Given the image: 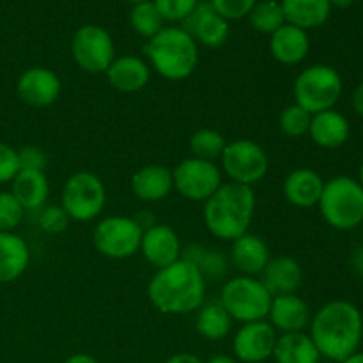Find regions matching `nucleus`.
Segmentation results:
<instances>
[{
  "mask_svg": "<svg viewBox=\"0 0 363 363\" xmlns=\"http://www.w3.org/2000/svg\"><path fill=\"white\" fill-rule=\"evenodd\" d=\"M208 280L191 262L181 257L167 268L156 269L147 284V298L152 307L167 315H188L206 301Z\"/></svg>",
  "mask_w": 363,
  "mask_h": 363,
  "instance_id": "1",
  "label": "nucleus"
},
{
  "mask_svg": "<svg viewBox=\"0 0 363 363\" xmlns=\"http://www.w3.org/2000/svg\"><path fill=\"white\" fill-rule=\"evenodd\" d=\"M308 335L323 358L340 363L360 347L362 312L351 301H328L312 315Z\"/></svg>",
  "mask_w": 363,
  "mask_h": 363,
  "instance_id": "2",
  "label": "nucleus"
},
{
  "mask_svg": "<svg viewBox=\"0 0 363 363\" xmlns=\"http://www.w3.org/2000/svg\"><path fill=\"white\" fill-rule=\"evenodd\" d=\"M255 206L257 199L254 188L236 183H223L204 202L202 218L206 229L211 236L233 243L240 236L250 233Z\"/></svg>",
  "mask_w": 363,
  "mask_h": 363,
  "instance_id": "3",
  "label": "nucleus"
},
{
  "mask_svg": "<svg viewBox=\"0 0 363 363\" xmlns=\"http://www.w3.org/2000/svg\"><path fill=\"white\" fill-rule=\"evenodd\" d=\"M147 64L170 82L186 80L199 66V45L183 27L167 25L145 45Z\"/></svg>",
  "mask_w": 363,
  "mask_h": 363,
  "instance_id": "4",
  "label": "nucleus"
},
{
  "mask_svg": "<svg viewBox=\"0 0 363 363\" xmlns=\"http://www.w3.org/2000/svg\"><path fill=\"white\" fill-rule=\"evenodd\" d=\"M318 208L325 222L333 229H357L363 222V186L353 177H332L325 181Z\"/></svg>",
  "mask_w": 363,
  "mask_h": 363,
  "instance_id": "5",
  "label": "nucleus"
},
{
  "mask_svg": "<svg viewBox=\"0 0 363 363\" xmlns=\"http://www.w3.org/2000/svg\"><path fill=\"white\" fill-rule=\"evenodd\" d=\"M272 300L273 296L259 277L238 275L223 284L218 301L229 312L234 323L247 325L268 319Z\"/></svg>",
  "mask_w": 363,
  "mask_h": 363,
  "instance_id": "6",
  "label": "nucleus"
},
{
  "mask_svg": "<svg viewBox=\"0 0 363 363\" xmlns=\"http://www.w3.org/2000/svg\"><path fill=\"white\" fill-rule=\"evenodd\" d=\"M294 103L308 113L332 110L342 96V77L326 64H314L301 71L293 85Z\"/></svg>",
  "mask_w": 363,
  "mask_h": 363,
  "instance_id": "7",
  "label": "nucleus"
},
{
  "mask_svg": "<svg viewBox=\"0 0 363 363\" xmlns=\"http://www.w3.org/2000/svg\"><path fill=\"white\" fill-rule=\"evenodd\" d=\"M60 206L73 222H92L106 206L105 183L89 170L71 174L62 186Z\"/></svg>",
  "mask_w": 363,
  "mask_h": 363,
  "instance_id": "8",
  "label": "nucleus"
},
{
  "mask_svg": "<svg viewBox=\"0 0 363 363\" xmlns=\"http://www.w3.org/2000/svg\"><path fill=\"white\" fill-rule=\"evenodd\" d=\"M144 227L131 216L113 215L99 220L92 233L94 248L106 259L123 261L140 252Z\"/></svg>",
  "mask_w": 363,
  "mask_h": 363,
  "instance_id": "9",
  "label": "nucleus"
},
{
  "mask_svg": "<svg viewBox=\"0 0 363 363\" xmlns=\"http://www.w3.org/2000/svg\"><path fill=\"white\" fill-rule=\"evenodd\" d=\"M220 169L223 176L229 177V183L243 184L254 188L261 183L269 170V160L264 149L254 140L238 138L227 142L222 156H220Z\"/></svg>",
  "mask_w": 363,
  "mask_h": 363,
  "instance_id": "10",
  "label": "nucleus"
},
{
  "mask_svg": "<svg viewBox=\"0 0 363 363\" xmlns=\"http://www.w3.org/2000/svg\"><path fill=\"white\" fill-rule=\"evenodd\" d=\"M71 55L82 71L91 74L106 73L116 59V45L106 28L99 25H82L71 39Z\"/></svg>",
  "mask_w": 363,
  "mask_h": 363,
  "instance_id": "11",
  "label": "nucleus"
},
{
  "mask_svg": "<svg viewBox=\"0 0 363 363\" xmlns=\"http://www.w3.org/2000/svg\"><path fill=\"white\" fill-rule=\"evenodd\" d=\"M174 190L183 199L204 204L223 184L222 169L215 162L201 158L183 160L172 169Z\"/></svg>",
  "mask_w": 363,
  "mask_h": 363,
  "instance_id": "12",
  "label": "nucleus"
},
{
  "mask_svg": "<svg viewBox=\"0 0 363 363\" xmlns=\"http://www.w3.org/2000/svg\"><path fill=\"white\" fill-rule=\"evenodd\" d=\"M277 337L266 319L241 325L233 337V357L240 363H264L273 357Z\"/></svg>",
  "mask_w": 363,
  "mask_h": 363,
  "instance_id": "13",
  "label": "nucleus"
},
{
  "mask_svg": "<svg viewBox=\"0 0 363 363\" xmlns=\"http://www.w3.org/2000/svg\"><path fill=\"white\" fill-rule=\"evenodd\" d=\"M62 82L59 74L45 66H32L20 74L16 82L18 98L28 106L45 108L59 99Z\"/></svg>",
  "mask_w": 363,
  "mask_h": 363,
  "instance_id": "14",
  "label": "nucleus"
},
{
  "mask_svg": "<svg viewBox=\"0 0 363 363\" xmlns=\"http://www.w3.org/2000/svg\"><path fill=\"white\" fill-rule=\"evenodd\" d=\"M140 254L152 268L162 269L183 257V247L172 227L167 223H152L142 234Z\"/></svg>",
  "mask_w": 363,
  "mask_h": 363,
  "instance_id": "15",
  "label": "nucleus"
},
{
  "mask_svg": "<svg viewBox=\"0 0 363 363\" xmlns=\"http://www.w3.org/2000/svg\"><path fill=\"white\" fill-rule=\"evenodd\" d=\"M183 23V28L194 41L206 48H220L229 39V21L220 16L209 2L199 4L197 9Z\"/></svg>",
  "mask_w": 363,
  "mask_h": 363,
  "instance_id": "16",
  "label": "nucleus"
},
{
  "mask_svg": "<svg viewBox=\"0 0 363 363\" xmlns=\"http://www.w3.org/2000/svg\"><path fill=\"white\" fill-rule=\"evenodd\" d=\"M266 321L279 333L307 332L312 321V312L307 301L298 294L273 296Z\"/></svg>",
  "mask_w": 363,
  "mask_h": 363,
  "instance_id": "17",
  "label": "nucleus"
},
{
  "mask_svg": "<svg viewBox=\"0 0 363 363\" xmlns=\"http://www.w3.org/2000/svg\"><path fill=\"white\" fill-rule=\"evenodd\" d=\"M272 259L269 247L261 236L247 233L230 243L229 264L240 275L259 277Z\"/></svg>",
  "mask_w": 363,
  "mask_h": 363,
  "instance_id": "18",
  "label": "nucleus"
},
{
  "mask_svg": "<svg viewBox=\"0 0 363 363\" xmlns=\"http://www.w3.org/2000/svg\"><path fill=\"white\" fill-rule=\"evenodd\" d=\"M151 71L147 60L137 55H121L113 59L105 74L110 87L124 94H135L147 87Z\"/></svg>",
  "mask_w": 363,
  "mask_h": 363,
  "instance_id": "19",
  "label": "nucleus"
},
{
  "mask_svg": "<svg viewBox=\"0 0 363 363\" xmlns=\"http://www.w3.org/2000/svg\"><path fill=\"white\" fill-rule=\"evenodd\" d=\"M259 280L264 284L272 296L296 294L303 282V269L300 262L291 255H277L269 259L266 268L259 275Z\"/></svg>",
  "mask_w": 363,
  "mask_h": 363,
  "instance_id": "20",
  "label": "nucleus"
},
{
  "mask_svg": "<svg viewBox=\"0 0 363 363\" xmlns=\"http://www.w3.org/2000/svg\"><path fill=\"white\" fill-rule=\"evenodd\" d=\"M131 191L138 201L149 204L165 201L174 191L172 170L160 163L142 167L131 177Z\"/></svg>",
  "mask_w": 363,
  "mask_h": 363,
  "instance_id": "21",
  "label": "nucleus"
},
{
  "mask_svg": "<svg viewBox=\"0 0 363 363\" xmlns=\"http://www.w3.org/2000/svg\"><path fill=\"white\" fill-rule=\"evenodd\" d=\"M269 52L273 59L284 66H296L303 62L311 52L308 32L291 23H284L269 35Z\"/></svg>",
  "mask_w": 363,
  "mask_h": 363,
  "instance_id": "22",
  "label": "nucleus"
},
{
  "mask_svg": "<svg viewBox=\"0 0 363 363\" xmlns=\"http://www.w3.org/2000/svg\"><path fill=\"white\" fill-rule=\"evenodd\" d=\"M325 179L315 170L300 167L289 172L284 179L282 191L286 201L294 208H314L321 199Z\"/></svg>",
  "mask_w": 363,
  "mask_h": 363,
  "instance_id": "23",
  "label": "nucleus"
},
{
  "mask_svg": "<svg viewBox=\"0 0 363 363\" xmlns=\"http://www.w3.org/2000/svg\"><path fill=\"white\" fill-rule=\"evenodd\" d=\"M351 126L350 121L337 112L335 108L325 110L312 116L311 128H308V137L312 138L315 145L323 149H337L342 147L350 140Z\"/></svg>",
  "mask_w": 363,
  "mask_h": 363,
  "instance_id": "24",
  "label": "nucleus"
},
{
  "mask_svg": "<svg viewBox=\"0 0 363 363\" xmlns=\"http://www.w3.org/2000/svg\"><path fill=\"white\" fill-rule=\"evenodd\" d=\"M9 191L23 206L25 211H39L45 208L50 197L48 177L43 170L20 169V172L11 181Z\"/></svg>",
  "mask_w": 363,
  "mask_h": 363,
  "instance_id": "25",
  "label": "nucleus"
},
{
  "mask_svg": "<svg viewBox=\"0 0 363 363\" xmlns=\"http://www.w3.org/2000/svg\"><path fill=\"white\" fill-rule=\"evenodd\" d=\"M30 250L16 233H0V284L20 279L28 268Z\"/></svg>",
  "mask_w": 363,
  "mask_h": 363,
  "instance_id": "26",
  "label": "nucleus"
},
{
  "mask_svg": "<svg viewBox=\"0 0 363 363\" xmlns=\"http://www.w3.org/2000/svg\"><path fill=\"white\" fill-rule=\"evenodd\" d=\"M272 358L277 363H319L321 354L307 332H294L277 337Z\"/></svg>",
  "mask_w": 363,
  "mask_h": 363,
  "instance_id": "27",
  "label": "nucleus"
},
{
  "mask_svg": "<svg viewBox=\"0 0 363 363\" xmlns=\"http://www.w3.org/2000/svg\"><path fill=\"white\" fill-rule=\"evenodd\" d=\"M286 23L303 30L318 28L328 21L332 6L328 0H280Z\"/></svg>",
  "mask_w": 363,
  "mask_h": 363,
  "instance_id": "28",
  "label": "nucleus"
},
{
  "mask_svg": "<svg viewBox=\"0 0 363 363\" xmlns=\"http://www.w3.org/2000/svg\"><path fill=\"white\" fill-rule=\"evenodd\" d=\"M233 318L220 301H204L195 315V330L209 342L223 340L233 330Z\"/></svg>",
  "mask_w": 363,
  "mask_h": 363,
  "instance_id": "29",
  "label": "nucleus"
},
{
  "mask_svg": "<svg viewBox=\"0 0 363 363\" xmlns=\"http://www.w3.org/2000/svg\"><path fill=\"white\" fill-rule=\"evenodd\" d=\"M183 259L195 266L202 273L206 280L223 279L229 269V257L213 247L204 245H190L186 250H183Z\"/></svg>",
  "mask_w": 363,
  "mask_h": 363,
  "instance_id": "30",
  "label": "nucleus"
},
{
  "mask_svg": "<svg viewBox=\"0 0 363 363\" xmlns=\"http://www.w3.org/2000/svg\"><path fill=\"white\" fill-rule=\"evenodd\" d=\"M130 23L135 34L147 39V41L167 27V21L163 20L162 13H160L158 7H156V4L152 0L138 2L131 7Z\"/></svg>",
  "mask_w": 363,
  "mask_h": 363,
  "instance_id": "31",
  "label": "nucleus"
},
{
  "mask_svg": "<svg viewBox=\"0 0 363 363\" xmlns=\"http://www.w3.org/2000/svg\"><path fill=\"white\" fill-rule=\"evenodd\" d=\"M247 20L255 32L268 35L286 23V16L279 0H257Z\"/></svg>",
  "mask_w": 363,
  "mask_h": 363,
  "instance_id": "32",
  "label": "nucleus"
},
{
  "mask_svg": "<svg viewBox=\"0 0 363 363\" xmlns=\"http://www.w3.org/2000/svg\"><path fill=\"white\" fill-rule=\"evenodd\" d=\"M225 145V137L220 131L213 130V128H201L188 140V147H190L191 156L194 158L208 160V162L220 160Z\"/></svg>",
  "mask_w": 363,
  "mask_h": 363,
  "instance_id": "33",
  "label": "nucleus"
},
{
  "mask_svg": "<svg viewBox=\"0 0 363 363\" xmlns=\"http://www.w3.org/2000/svg\"><path fill=\"white\" fill-rule=\"evenodd\" d=\"M312 113H308L307 110L301 108L300 105L293 103V105L286 106V108L280 112L279 117V128L282 131V135H286L287 138H301L305 135H308V128H311Z\"/></svg>",
  "mask_w": 363,
  "mask_h": 363,
  "instance_id": "34",
  "label": "nucleus"
},
{
  "mask_svg": "<svg viewBox=\"0 0 363 363\" xmlns=\"http://www.w3.org/2000/svg\"><path fill=\"white\" fill-rule=\"evenodd\" d=\"M23 206L11 191H0V233H14L25 218Z\"/></svg>",
  "mask_w": 363,
  "mask_h": 363,
  "instance_id": "35",
  "label": "nucleus"
},
{
  "mask_svg": "<svg viewBox=\"0 0 363 363\" xmlns=\"http://www.w3.org/2000/svg\"><path fill=\"white\" fill-rule=\"evenodd\" d=\"M167 23H183L201 4V0H152Z\"/></svg>",
  "mask_w": 363,
  "mask_h": 363,
  "instance_id": "36",
  "label": "nucleus"
},
{
  "mask_svg": "<svg viewBox=\"0 0 363 363\" xmlns=\"http://www.w3.org/2000/svg\"><path fill=\"white\" fill-rule=\"evenodd\" d=\"M38 223L46 234H60L67 229L69 225V216L62 209L60 204H46L45 208L39 209Z\"/></svg>",
  "mask_w": 363,
  "mask_h": 363,
  "instance_id": "37",
  "label": "nucleus"
},
{
  "mask_svg": "<svg viewBox=\"0 0 363 363\" xmlns=\"http://www.w3.org/2000/svg\"><path fill=\"white\" fill-rule=\"evenodd\" d=\"M257 0H209L213 9L227 21L243 20L250 14Z\"/></svg>",
  "mask_w": 363,
  "mask_h": 363,
  "instance_id": "38",
  "label": "nucleus"
},
{
  "mask_svg": "<svg viewBox=\"0 0 363 363\" xmlns=\"http://www.w3.org/2000/svg\"><path fill=\"white\" fill-rule=\"evenodd\" d=\"M18 172H20L18 151L11 147L9 144L0 140V184L11 183Z\"/></svg>",
  "mask_w": 363,
  "mask_h": 363,
  "instance_id": "39",
  "label": "nucleus"
},
{
  "mask_svg": "<svg viewBox=\"0 0 363 363\" xmlns=\"http://www.w3.org/2000/svg\"><path fill=\"white\" fill-rule=\"evenodd\" d=\"M18 160H20V169L25 170H43L46 167V155L38 145H25L18 151Z\"/></svg>",
  "mask_w": 363,
  "mask_h": 363,
  "instance_id": "40",
  "label": "nucleus"
},
{
  "mask_svg": "<svg viewBox=\"0 0 363 363\" xmlns=\"http://www.w3.org/2000/svg\"><path fill=\"white\" fill-rule=\"evenodd\" d=\"M351 105L358 116L363 117V80L354 87L353 96H351Z\"/></svg>",
  "mask_w": 363,
  "mask_h": 363,
  "instance_id": "41",
  "label": "nucleus"
},
{
  "mask_svg": "<svg viewBox=\"0 0 363 363\" xmlns=\"http://www.w3.org/2000/svg\"><path fill=\"white\" fill-rule=\"evenodd\" d=\"M165 363H206L204 360H201L199 357L191 353H176L169 358Z\"/></svg>",
  "mask_w": 363,
  "mask_h": 363,
  "instance_id": "42",
  "label": "nucleus"
},
{
  "mask_svg": "<svg viewBox=\"0 0 363 363\" xmlns=\"http://www.w3.org/2000/svg\"><path fill=\"white\" fill-rule=\"evenodd\" d=\"M62 363H99V360H96V358L89 353H74L71 354V357H67Z\"/></svg>",
  "mask_w": 363,
  "mask_h": 363,
  "instance_id": "43",
  "label": "nucleus"
},
{
  "mask_svg": "<svg viewBox=\"0 0 363 363\" xmlns=\"http://www.w3.org/2000/svg\"><path fill=\"white\" fill-rule=\"evenodd\" d=\"M351 266H353V269L358 273V275L363 277V247H360L358 250L353 252V257H351Z\"/></svg>",
  "mask_w": 363,
  "mask_h": 363,
  "instance_id": "44",
  "label": "nucleus"
},
{
  "mask_svg": "<svg viewBox=\"0 0 363 363\" xmlns=\"http://www.w3.org/2000/svg\"><path fill=\"white\" fill-rule=\"evenodd\" d=\"M206 363H240L234 357H229V354H216V357L209 358Z\"/></svg>",
  "mask_w": 363,
  "mask_h": 363,
  "instance_id": "45",
  "label": "nucleus"
},
{
  "mask_svg": "<svg viewBox=\"0 0 363 363\" xmlns=\"http://www.w3.org/2000/svg\"><path fill=\"white\" fill-rule=\"evenodd\" d=\"M330 6L337 7V9H347L354 4V0H328Z\"/></svg>",
  "mask_w": 363,
  "mask_h": 363,
  "instance_id": "46",
  "label": "nucleus"
},
{
  "mask_svg": "<svg viewBox=\"0 0 363 363\" xmlns=\"http://www.w3.org/2000/svg\"><path fill=\"white\" fill-rule=\"evenodd\" d=\"M340 363H363V353L362 351H354L353 354H350L347 358H344Z\"/></svg>",
  "mask_w": 363,
  "mask_h": 363,
  "instance_id": "47",
  "label": "nucleus"
},
{
  "mask_svg": "<svg viewBox=\"0 0 363 363\" xmlns=\"http://www.w3.org/2000/svg\"><path fill=\"white\" fill-rule=\"evenodd\" d=\"M358 183H360L362 184V186H363V160H362V165H360V170H358Z\"/></svg>",
  "mask_w": 363,
  "mask_h": 363,
  "instance_id": "48",
  "label": "nucleus"
},
{
  "mask_svg": "<svg viewBox=\"0 0 363 363\" xmlns=\"http://www.w3.org/2000/svg\"><path fill=\"white\" fill-rule=\"evenodd\" d=\"M128 2L133 4V6H135V4H138V2H147V0H128Z\"/></svg>",
  "mask_w": 363,
  "mask_h": 363,
  "instance_id": "49",
  "label": "nucleus"
}]
</instances>
